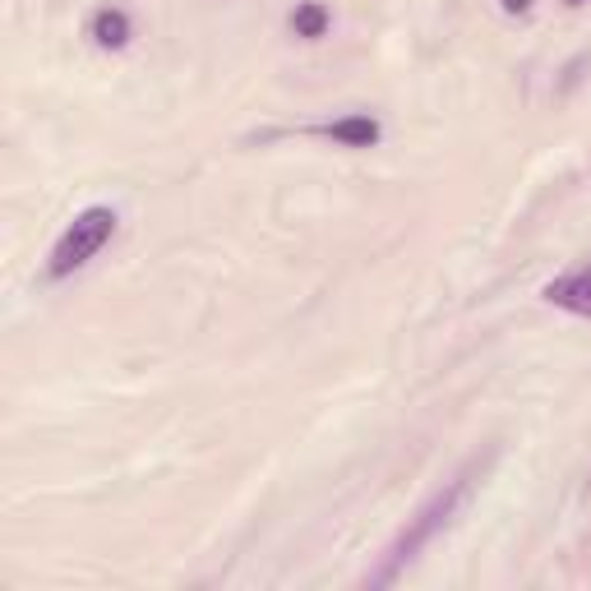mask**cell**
<instances>
[{"mask_svg": "<svg viewBox=\"0 0 591 591\" xmlns=\"http://www.w3.org/2000/svg\"><path fill=\"white\" fill-rule=\"evenodd\" d=\"M471 476H476V462H471V467H462L453 481H444V490H435V495H430L421 508H416V518H407V527L393 536V545L384 550L379 568H374L370 578H365V587H393V582H398L402 573H407V568L421 559L425 545L435 541L439 531H444L448 522L458 518L462 499L471 495Z\"/></svg>", "mask_w": 591, "mask_h": 591, "instance_id": "1", "label": "cell"}, {"mask_svg": "<svg viewBox=\"0 0 591 591\" xmlns=\"http://www.w3.org/2000/svg\"><path fill=\"white\" fill-rule=\"evenodd\" d=\"M116 227H121V213L111 204L79 208L47 254V282H65V278H74L79 268H88L97 254H102V245L116 236Z\"/></svg>", "mask_w": 591, "mask_h": 591, "instance_id": "2", "label": "cell"}, {"mask_svg": "<svg viewBox=\"0 0 591 591\" xmlns=\"http://www.w3.org/2000/svg\"><path fill=\"white\" fill-rule=\"evenodd\" d=\"M541 296L555 305V310H568V314H578V319H591V264L559 273L555 282H545V287H541Z\"/></svg>", "mask_w": 591, "mask_h": 591, "instance_id": "3", "label": "cell"}, {"mask_svg": "<svg viewBox=\"0 0 591 591\" xmlns=\"http://www.w3.org/2000/svg\"><path fill=\"white\" fill-rule=\"evenodd\" d=\"M314 134H319V139H333V144H342V148H374L384 139V125H379V116H370V111H347L338 121L314 125Z\"/></svg>", "mask_w": 591, "mask_h": 591, "instance_id": "4", "label": "cell"}, {"mask_svg": "<svg viewBox=\"0 0 591 591\" xmlns=\"http://www.w3.org/2000/svg\"><path fill=\"white\" fill-rule=\"evenodd\" d=\"M88 37H93L97 51H125L134 37V19L130 10H121V5H102V10H93V19H88Z\"/></svg>", "mask_w": 591, "mask_h": 591, "instance_id": "5", "label": "cell"}, {"mask_svg": "<svg viewBox=\"0 0 591 591\" xmlns=\"http://www.w3.org/2000/svg\"><path fill=\"white\" fill-rule=\"evenodd\" d=\"M287 28L301 42H319V37H328V28H333V10H328L324 0H296L287 14Z\"/></svg>", "mask_w": 591, "mask_h": 591, "instance_id": "6", "label": "cell"}, {"mask_svg": "<svg viewBox=\"0 0 591 591\" xmlns=\"http://www.w3.org/2000/svg\"><path fill=\"white\" fill-rule=\"evenodd\" d=\"M499 5H504V14H531L536 0H499Z\"/></svg>", "mask_w": 591, "mask_h": 591, "instance_id": "7", "label": "cell"}, {"mask_svg": "<svg viewBox=\"0 0 591 591\" xmlns=\"http://www.w3.org/2000/svg\"><path fill=\"white\" fill-rule=\"evenodd\" d=\"M568 5H587V0H568Z\"/></svg>", "mask_w": 591, "mask_h": 591, "instance_id": "8", "label": "cell"}]
</instances>
